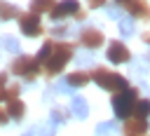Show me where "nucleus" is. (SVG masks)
Wrapping results in <instances>:
<instances>
[{
    "label": "nucleus",
    "mask_w": 150,
    "mask_h": 136,
    "mask_svg": "<svg viewBox=\"0 0 150 136\" xmlns=\"http://www.w3.org/2000/svg\"><path fill=\"white\" fill-rule=\"evenodd\" d=\"M89 2H91V7H101L103 5V0H89Z\"/></svg>",
    "instance_id": "b1692460"
},
{
    "label": "nucleus",
    "mask_w": 150,
    "mask_h": 136,
    "mask_svg": "<svg viewBox=\"0 0 150 136\" xmlns=\"http://www.w3.org/2000/svg\"><path fill=\"white\" fill-rule=\"evenodd\" d=\"M23 110H26V108H23V103H21L19 98H12L9 106H7V115L14 117V120H21V117H23Z\"/></svg>",
    "instance_id": "f8f14e48"
},
{
    "label": "nucleus",
    "mask_w": 150,
    "mask_h": 136,
    "mask_svg": "<svg viewBox=\"0 0 150 136\" xmlns=\"http://www.w3.org/2000/svg\"><path fill=\"white\" fill-rule=\"evenodd\" d=\"M19 26H21V33L23 35H28V38H35V35H40V30H42V26H40V19H38V14H23L21 19H19Z\"/></svg>",
    "instance_id": "20e7f679"
},
{
    "label": "nucleus",
    "mask_w": 150,
    "mask_h": 136,
    "mask_svg": "<svg viewBox=\"0 0 150 136\" xmlns=\"http://www.w3.org/2000/svg\"><path fill=\"white\" fill-rule=\"evenodd\" d=\"M30 134H38V136H54V124H42L38 129H33Z\"/></svg>",
    "instance_id": "aec40b11"
},
{
    "label": "nucleus",
    "mask_w": 150,
    "mask_h": 136,
    "mask_svg": "<svg viewBox=\"0 0 150 136\" xmlns=\"http://www.w3.org/2000/svg\"><path fill=\"white\" fill-rule=\"evenodd\" d=\"M120 30H122V35H131L134 33V21L127 19V16H122L120 19Z\"/></svg>",
    "instance_id": "f3484780"
},
{
    "label": "nucleus",
    "mask_w": 150,
    "mask_h": 136,
    "mask_svg": "<svg viewBox=\"0 0 150 136\" xmlns=\"http://www.w3.org/2000/svg\"><path fill=\"white\" fill-rule=\"evenodd\" d=\"M117 2H129V0H117Z\"/></svg>",
    "instance_id": "cd10ccee"
},
{
    "label": "nucleus",
    "mask_w": 150,
    "mask_h": 136,
    "mask_svg": "<svg viewBox=\"0 0 150 136\" xmlns=\"http://www.w3.org/2000/svg\"><path fill=\"white\" fill-rule=\"evenodd\" d=\"M5 80H7V77H5V73H0V89H2V84H5Z\"/></svg>",
    "instance_id": "393cba45"
},
{
    "label": "nucleus",
    "mask_w": 150,
    "mask_h": 136,
    "mask_svg": "<svg viewBox=\"0 0 150 136\" xmlns=\"http://www.w3.org/2000/svg\"><path fill=\"white\" fill-rule=\"evenodd\" d=\"M145 42H148V45H150V33H148V35H145Z\"/></svg>",
    "instance_id": "bb28decb"
},
{
    "label": "nucleus",
    "mask_w": 150,
    "mask_h": 136,
    "mask_svg": "<svg viewBox=\"0 0 150 136\" xmlns=\"http://www.w3.org/2000/svg\"><path fill=\"white\" fill-rule=\"evenodd\" d=\"M38 59H30V56H19L14 63H12V73L16 75H33L38 73Z\"/></svg>",
    "instance_id": "39448f33"
},
{
    "label": "nucleus",
    "mask_w": 150,
    "mask_h": 136,
    "mask_svg": "<svg viewBox=\"0 0 150 136\" xmlns=\"http://www.w3.org/2000/svg\"><path fill=\"white\" fill-rule=\"evenodd\" d=\"M73 56V47L70 45H66V42H59V45H54V49H52V56L47 59V73L49 75H54V73H59L66 63H68V59Z\"/></svg>",
    "instance_id": "f03ea898"
},
{
    "label": "nucleus",
    "mask_w": 150,
    "mask_h": 136,
    "mask_svg": "<svg viewBox=\"0 0 150 136\" xmlns=\"http://www.w3.org/2000/svg\"><path fill=\"white\" fill-rule=\"evenodd\" d=\"M110 131H115V122H103V124L96 127V136H105Z\"/></svg>",
    "instance_id": "6ab92c4d"
},
{
    "label": "nucleus",
    "mask_w": 150,
    "mask_h": 136,
    "mask_svg": "<svg viewBox=\"0 0 150 136\" xmlns=\"http://www.w3.org/2000/svg\"><path fill=\"white\" fill-rule=\"evenodd\" d=\"M66 82H68V87H82L89 82V77H87V73H70L66 77Z\"/></svg>",
    "instance_id": "4468645a"
},
{
    "label": "nucleus",
    "mask_w": 150,
    "mask_h": 136,
    "mask_svg": "<svg viewBox=\"0 0 150 136\" xmlns=\"http://www.w3.org/2000/svg\"><path fill=\"white\" fill-rule=\"evenodd\" d=\"M70 108H73V115L80 117V120H84V117L89 115V106H87V101H84L82 96H75L73 103H70Z\"/></svg>",
    "instance_id": "9b49d317"
},
{
    "label": "nucleus",
    "mask_w": 150,
    "mask_h": 136,
    "mask_svg": "<svg viewBox=\"0 0 150 136\" xmlns=\"http://www.w3.org/2000/svg\"><path fill=\"white\" fill-rule=\"evenodd\" d=\"M127 9H129L134 16H138V19H148V16H150V7H148L145 2H141V0H129V2H127Z\"/></svg>",
    "instance_id": "9d476101"
},
{
    "label": "nucleus",
    "mask_w": 150,
    "mask_h": 136,
    "mask_svg": "<svg viewBox=\"0 0 150 136\" xmlns=\"http://www.w3.org/2000/svg\"><path fill=\"white\" fill-rule=\"evenodd\" d=\"M138 98V89L134 87H127L124 91H120V94H115L112 96V110H115V115L117 117H129L131 113H134V106L138 103L136 101Z\"/></svg>",
    "instance_id": "f257e3e1"
},
{
    "label": "nucleus",
    "mask_w": 150,
    "mask_h": 136,
    "mask_svg": "<svg viewBox=\"0 0 150 136\" xmlns=\"http://www.w3.org/2000/svg\"><path fill=\"white\" fill-rule=\"evenodd\" d=\"M5 47H7L9 52H19V42H16L12 35H7V38H5Z\"/></svg>",
    "instance_id": "412c9836"
},
{
    "label": "nucleus",
    "mask_w": 150,
    "mask_h": 136,
    "mask_svg": "<svg viewBox=\"0 0 150 136\" xmlns=\"http://www.w3.org/2000/svg\"><path fill=\"white\" fill-rule=\"evenodd\" d=\"M148 129V124H145V120H138V117H129L127 122H124V131H127V136H141L143 131Z\"/></svg>",
    "instance_id": "1a4fd4ad"
},
{
    "label": "nucleus",
    "mask_w": 150,
    "mask_h": 136,
    "mask_svg": "<svg viewBox=\"0 0 150 136\" xmlns=\"http://www.w3.org/2000/svg\"><path fill=\"white\" fill-rule=\"evenodd\" d=\"M19 14V9L9 2H0V21H7V19H14Z\"/></svg>",
    "instance_id": "2eb2a0df"
},
{
    "label": "nucleus",
    "mask_w": 150,
    "mask_h": 136,
    "mask_svg": "<svg viewBox=\"0 0 150 136\" xmlns=\"http://www.w3.org/2000/svg\"><path fill=\"white\" fill-rule=\"evenodd\" d=\"M7 117H9V115H7L5 110H0V124H5V122H7Z\"/></svg>",
    "instance_id": "5701e85b"
},
{
    "label": "nucleus",
    "mask_w": 150,
    "mask_h": 136,
    "mask_svg": "<svg viewBox=\"0 0 150 136\" xmlns=\"http://www.w3.org/2000/svg\"><path fill=\"white\" fill-rule=\"evenodd\" d=\"M63 120H66V117H63V110H54V113H52V124H54V122H63Z\"/></svg>",
    "instance_id": "4be33fe9"
},
{
    "label": "nucleus",
    "mask_w": 150,
    "mask_h": 136,
    "mask_svg": "<svg viewBox=\"0 0 150 136\" xmlns=\"http://www.w3.org/2000/svg\"><path fill=\"white\" fill-rule=\"evenodd\" d=\"M2 98H7V94H5L2 89H0V101H2Z\"/></svg>",
    "instance_id": "a878e982"
},
{
    "label": "nucleus",
    "mask_w": 150,
    "mask_h": 136,
    "mask_svg": "<svg viewBox=\"0 0 150 136\" xmlns=\"http://www.w3.org/2000/svg\"><path fill=\"white\" fill-rule=\"evenodd\" d=\"M80 42H82L84 47H89V49H96V47L103 42V35H101V30H96V28H84V30L80 33Z\"/></svg>",
    "instance_id": "6e6552de"
},
{
    "label": "nucleus",
    "mask_w": 150,
    "mask_h": 136,
    "mask_svg": "<svg viewBox=\"0 0 150 136\" xmlns=\"http://www.w3.org/2000/svg\"><path fill=\"white\" fill-rule=\"evenodd\" d=\"M148 115H150V101L141 98V101L134 106V117H138V120H145Z\"/></svg>",
    "instance_id": "ddd939ff"
},
{
    "label": "nucleus",
    "mask_w": 150,
    "mask_h": 136,
    "mask_svg": "<svg viewBox=\"0 0 150 136\" xmlns=\"http://www.w3.org/2000/svg\"><path fill=\"white\" fill-rule=\"evenodd\" d=\"M52 5H54V0H33L30 2V9H33V14H40V12L52 9Z\"/></svg>",
    "instance_id": "dca6fc26"
},
{
    "label": "nucleus",
    "mask_w": 150,
    "mask_h": 136,
    "mask_svg": "<svg viewBox=\"0 0 150 136\" xmlns=\"http://www.w3.org/2000/svg\"><path fill=\"white\" fill-rule=\"evenodd\" d=\"M77 0H63V2H59L56 7H52L49 9V16L52 19H61V16H66V14H77Z\"/></svg>",
    "instance_id": "0eeeda50"
},
{
    "label": "nucleus",
    "mask_w": 150,
    "mask_h": 136,
    "mask_svg": "<svg viewBox=\"0 0 150 136\" xmlns=\"http://www.w3.org/2000/svg\"><path fill=\"white\" fill-rule=\"evenodd\" d=\"M108 61H112V63H124V61H129V49H127V45H124V42H112V45L108 47Z\"/></svg>",
    "instance_id": "423d86ee"
},
{
    "label": "nucleus",
    "mask_w": 150,
    "mask_h": 136,
    "mask_svg": "<svg viewBox=\"0 0 150 136\" xmlns=\"http://www.w3.org/2000/svg\"><path fill=\"white\" fill-rule=\"evenodd\" d=\"M94 80H96L98 87L110 89V91H124V89H127V80H124L122 75H117V73L105 70V68H96V70H94Z\"/></svg>",
    "instance_id": "7ed1b4c3"
},
{
    "label": "nucleus",
    "mask_w": 150,
    "mask_h": 136,
    "mask_svg": "<svg viewBox=\"0 0 150 136\" xmlns=\"http://www.w3.org/2000/svg\"><path fill=\"white\" fill-rule=\"evenodd\" d=\"M52 49H54V42H45V47H42L40 54H38V61H47V59L52 56Z\"/></svg>",
    "instance_id": "a211bd4d"
}]
</instances>
